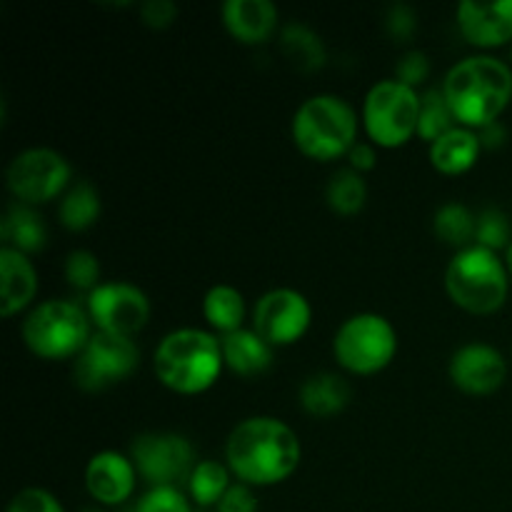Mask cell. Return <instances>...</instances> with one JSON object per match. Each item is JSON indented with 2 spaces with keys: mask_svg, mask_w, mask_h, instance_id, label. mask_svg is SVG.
<instances>
[{
  "mask_svg": "<svg viewBox=\"0 0 512 512\" xmlns=\"http://www.w3.org/2000/svg\"><path fill=\"white\" fill-rule=\"evenodd\" d=\"M293 143L313 160H335L358 143V113L345 98L320 93L298 105L290 123Z\"/></svg>",
  "mask_w": 512,
  "mask_h": 512,
  "instance_id": "obj_4",
  "label": "cell"
},
{
  "mask_svg": "<svg viewBox=\"0 0 512 512\" xmlns=\"http://www.w3.org/2000/svg\"><path fill=\"white\" fill-rule=\"evenodd\" d=\"M223 23L240 43H265L278 30V8L273 0H225Z\"/></svg>",
  "mask_w": 512,
  "mask_h": 512,
  "instance_id": "obj_17",
  "label": "cell"
},
{
  "mask_svg": "<svg viewBox=\"0 0 512 512\" xmlns=\"http://www.w3.org/2000/svg\"><path fill=\"white\" fill-rule=\"evenodd\" d=\"M505 268H508V275H510V280H512V243L508 245V250H505Z\"/></svg>",
  "mask_w": 512,
  "mask_h": 512,
  "instance_id": "obj_40",
  "label": "cell"
},
{
  "mask_svg": "<svg viewBox=\"0 0 512 512\" xmlns=\"http://www.w3.org/2000/svg\"><path fill=\"white\" fill-rule=\"evenodd\" d=\"M478 138H480V145L483 148H500V145H505V140H508V128H505L500 120H495V123H488L485 128L478 130Z\"/></svg>",
  "mask_w": 512,
  "mask_h": 512,
  "instance_id": "obj_39",
  "label": "cell"
},
{
  "mask_svg": "<svg viewBox=\"0 0 512 512\" xmlns=\"http://www.w3.org/2000/svg\"><path fill=\"white\" fill-rule=\"evenodd\" d=\"M65 278L80 293H93L100 285V263L90 250H73L65 258Z\"/></svg>",
  "mask_w": 512,
  "mask_h": 512,
  "instance_id": "obj_31",
  "label": "cell"
},
{
  "mask_svg": "<svg viewBox=\"0 0 512 512\" xmlns=\"http://www.w3.org/2000/svg\"><path fill=\"white\" fill-rule=\"evenodd\" d=\"M420 93L395 78L378 80L363 100V125L373 145L400 148L418 135Z\"/></svg>",
  "mask_w": 512,
  "mask_h": 512,
  "instance_id": "obj_7",
  "label": "cell"
},
{
  "mask_svg": "<svg viewBox=\"0 0 512 512\" xmlns=\"http://www.w3.org/2000/svg\"><path fill=\"white\" fill-rule=\"evenodd\" d=\"M325 200L338 215H355L365 208L368 200V185L363 175L353 168H343L333 173V178L325 185Z\"/></svg>",
  "mask_w": 512,
  "mask_h": 512,
  "instance_id": "obj_28",
  "label": "cell"
},
{
  "mask_svg": "<svg viewBox=\"0 0 512 512\" xmlns=\"http://www.w3.org/2000/svg\"><path fill=\"white\" fill-rule=\"evenodd\" d=\"M443 93L455 120L480 130L495 123L512 100V70L495 55H470L458 60L443 80Z\"/></svg>",
  "mask_w": 512,
  "mask_h": 512,
  "instance_id": "obj_2",
  "label": "cell"
},
{
  "mask_svg": "<svg viewBox=\"0 0 512 512\" xmlns=\"http://www.w3.org/2000/svg\"><path fill=\"white\" fill-rule=\"evenodd\" d=\"M280 50L303 73L320 70L328 60L323 38L305 23H288L280 30Z\"/></svg>",
  "mask_w": 512,
  "mask_h": 512,
  "instance_id": "obj_23",
  "label": "cell"
},
{
  "mask_svg": "<svg viewBox=\"0 0 512 512\" xmlns=\"http://www.w3.org/2000/svg\"><path fill=\"white\" fill-rule=\"evenodd\" d=\"M455 125L460 123L455 120L453 108H450L443 88H428L425 93H420V123H418L420 138L433 143V140H438L440 135L453 130Z\"/></svg>",
  "mask_w": 512,
  "mask_h": 512,
  "instance_id": "obj_29",
  "label": "cell"
},
{
  "mask_svg": "<svg viewBox=\"0 0 512 512\" xmlns=\"http://www.w3.org/2000/svg\"><path fill=\"white\" fill-rule=\"evenodd\" d=\"M138 470L133 460L115 450H100L85 465V488L100 505H120L133 495Z\"/></svg>",
  "mask_w": 512,
  "mask_h": 512,
  "instance_id": "obj_16",
  "label": "cell"
},
{
  "mask_svg": "<svg viewBox=\"0 0 512 512\" xmlns=\"http://www.w3.org/2000/svg\"><path fill=\"white\" fill-rule=\"evenodd\" d=\"M512 243V225L510 218L500 208H485L478 215V233H475V245L488 248L493 253L508 250Z\"/></svg>",
  "mask_w": 512,
  "mask_h": 512,
  "instance_id": "obj_30",
  "label": "cell"
},
{
  "mask_svg": "<svg viewBox=\"0 0 512 512\" xmlns=\"http://www.w3.org/2000/svg\"><path fill=\"white\" fill-rule=\"evenodd\" d=\"M140 18H143L148 28L163 30L173 25V20L178 18V5L173 0H145L140 5Z\"/></svg>",
  "mask_w": 512,
  "mask_h": 512,
  "instance_id": "obj_36",
  "label": "cell"
},
{
  "mask_svg": "<svg viewBox=\"0 0 512 512\" xmlns=\"http://www.w3.org/2000/svg\"><path fill=\"white\" fill-rule=\"evenodd\" d=\"M70 163L53 148H28L10 160L5 183L20 203L40 205L58 198L70 183Z\"/></svg>",
  "mask_w": 512,
  "mask_h": 512,
  "instance_id": "obj_10",
  "label": "cell"
},
{
  "mask_svg": "<svg viewBox=\"0 0 512 512\" xmlns=\"http://www.w3.org/2000/svg\"><path fill=\"white\" fill-rule=\"evenodd\" d=\"M223 360L240 378H258L273 365V345L260 338L253 328H240L235 333L223 335Z\"/></svg>",
  "mask_w": 512,
  "mask_h": 512,
  "instance_id": "obj_19",
  "label": "cell"
},
{
  "mask_svg": "<svg viewBox=\"0 0 512 512\" xmlns=\"http://www.w3.org/2000/svg\"><path fill=\"white\" fill-rule=\"evenodd\" d=\"M90 333L88 310L73 300H45L35 305L23 320V340L33 355L43 360L78 358Z\"/></svg>",
  "mask_w": 512,
  "mask_h": 512,
  "instance_id": "obj_6",
  "label": "cell"
},
{
  "mask_svg": "<svg viewBox=\"0 0 512 512\" xmlns=\"http://www.w3.org/2000/svg\"><path fill=\"white\" fill-rule=\"evenodd\" d=\"M215 512H258V498L250 490V485L235 483L230 485L228 493L223 495L218 505H215Z\"/></svg>",
  "mask_w": 512,
  "mask_h": 512,
  "instance_id": "obj_37",
  "label": "cell"
},
{
  "mask_svg": "<svg viewBox=\"0 0 512 512\" xmlns=\"http://www.w3.org/2000/svg\"><path fill=\"white\" fill-rule=\"evenodd\" d=\"M0 285H3V293H0V313L3 318L20 313L23 308H28L30 300L38 293V273H35V265L30 263L28 255L18 253L13 248H0Z\"/></svg>",
  "mask_w": 512,
  "mask_h": 512,
  "instance_id": "obj_18",
  "label": "cell"
},
{
  "mask_svg": "<svg viewBox=\"0 0 512 512\" xmlns=\"http://www.w3.org/2000/svg\"><path fill=\"white\" fill-rule=\"evenodd\" d=\"M190 498L200 508H210L223 500V495L230 490V468L218 463V460H200L188 478Z\"/></svg>",
  "mask_w": 512,
  "mask_h": 512,
  "instance_id": "obj_27",
  "label": "cell"
},
{
  "mask_svg": "<svg viewBox=\"0 0 512 512\" xmlns=\"http://www.w3.org/2000/svg\"><path fill=\"white\" fill-rule=\"evenodd\" d=\"M300 405L313 418H333L343 413L353 398V388L338 373H315L300 385Z\"/></svg>",
  "mask_w": 512,
  "mask_h": 512,
  "instance_id": "obj_22",
  "label": "cell"
},
{
  "mask_svg": "<svg viewBox=\"0 0 512 512\" xmlns=\"http://www.w3.org/2000/svg\"><path fill=\"white\" fill-rule=\"evenodd\" d=\"M450 380L468 395H490L503 388L508 360L488 343H465L453 353L448 365Z\"/></svg>",
  "mask_w": 512,
  "mask_h": 512,
  "instance_id": "obj_14",
  "label": "cell"
},
{
  "mask_svg": "<svg viewBox=\"0 0 512 512\" xmlns=\"http://www.w3.org/2000/svg\"><path fill=\"white\" fill-rule=\"evenodd\" d=\"M5 512H65L53 493L43 488H25L13 495Z\"/></svg>",
  "mask_w": 512,
  "mask_h": 512,
  "instance_id": "obj_34",
  "label": "cell"
},
{
  "mask_svg": "<svg viewBox=\"0 0 512 512\" xmlns=\"http://www.w3.org/2000/svg\"><path fill=\"white\" fill-rule=\"evenodd\" d=\"M433 233L445 245H453L458 250L470 248L475 245V233H478V215L458 200L445 203L435 210Z\"/></svg>",
  "mask_w": 512,
  "mask_h": 512,
  "instance_id": "obj_25",
  "label": "cell"
},
{
  "mask_svg": "<svg viewBox=\"0 0 512 512\" xmlns=\"http://www.w3.org/2000/svg\"><path fill=\"white\" fill-rule=\"evenodd\" d=\"M348 160H350V168H353L355 173L363 175L365 170H373L375 163H378V153H375V145L365 143V140H358V143L350 148Z\"/></svg>",
  "mask_w": 512,
  "mask_h": 512,
  "instance_id": "obj_38",
  "label": "cell"
},
{
  "mask_svg": "<svg viewBox=\"0 0 512 512\" xmlns=\"http://www.w3.org/2000/svg\"><path fill=\"white\" fill-rule=\"evenodd\" d=\"M398 353V333L385 315H350L333 338V355L348 373L373 375L388 368Z\"/></svg>",
  "mask_w": 512,
  "mask_h": 512,
  "instance_id": "obj_8",
  "label": "cell"
},
{
  "mask_svg": "<svg viewBox=\"0 0 512 512\" xmlns=\"http://www.w3.org/2000/svg\"><path fill=\"white\" fill-rule=\"evenodd\" d=\"M300 440L290 425L270 415H255L235 425L225 443V463L245 485H278L300 465Z\"/></svg>",
  "mask_w": 512,
  "mask_h": 512,
  "instance_id": "obj_1",
  "label": "cell"
},
{
  "mask_svg": "<svg viewBox=\"0 0 512 512\" xmlns=\"http://www.w3.org/2000/svg\"><path fill=\"white\" fill-rule=\"evenodd\" d=\"M88 315L98 333L133 338L148 325L150 300L138 285L110 280L88 295Z\"/></svg>",
  "mask_w": 512,
  "mask_h": 512,
  "instance_id": "obj_12",
  "label": "cell"
},
{
  "mask_svg": "<svg viewBox=\"0 0 512 512\" xmlns=\"http://www.w3.org/2000/svg\"><path fill=\"white\" fill-rule=\"evenodd\" d=\"M203 315L215 333L230 335L243 328L245 320V298L233 285L218 283L205 293Z\"/></svg>",
  "mask_w": 512,
  "mask_h": 512,
  "instance_id": "obj_24",
  "label": "cell"
},
{
  "mask_svg": "<svg viewBox=\"0 0 512 512\" xmlns=\"http://www.w3.org/2000/svg\"><path fill=\"white\" fill-rule=\"evenodd\" d=\"M133 512H193L188 498L178 488H150Z\"/></svg>",
  "mask_w": 512,
  "mask_h": 512,
  "instance_id": "obj_32",
  "label": "cell"
},
{
  "mask_svg": "<svg viewBox=\"0 0 512 512\" xmlns=\"http://www.w3.org/2000/svg\"><path fill=\"white\" fill-rule=\"evenodd\" d=\"M78 512H103L100 508H93V505H88V508H80Z\"/></svg>",
  "mask_w": 512,
  "mask_h": 512,
  "instance_id": "obj_41",
  "label": "cell"
},
{
  "mask_svg": "<svg viewBox=\"0 0 512 512\" xmlns=\"http://www.w3.org/2000/svg\"><path fill=\"white\" fill-rule=\"evenodd\" d=\"M455 20L463 38L478 48H498L512 40V0H463L455 8Z\"/></svg>",
  "mask_w": 512,
  "mask_h": 512,
  "instance_id": "obj_15",
  "label": "cell"
},
{
  "mask_svg": "<svg viewBox=\"0 0 512 512\" xmlns=\"http://www.w3.org/2000/svg\"><path fill=\"white\" fill-rule=\"evenodd\" d=\"M395 80L410 85V88L418 90V85H423L430 78V58L423 50H408L398 58L395 63Z\"/></svg>",
  "mask_w": 512,
  "mask_h": 512,
  "instance_id": "obj_33",
  "label": "cell"
},
{
  "mask_svg": "<svg viewBox=\"0 0 512 512\" xmlns=\"http://www.w3.org/2000/svg\"><path fill=\"white\" fill-rule=\"evenodd\" d=\"M0 238L3 248H13L23 255L40 253L48 245V228L33 205L13 200L0 220Z\"/></svg>",
  "mask_w": 512,
  "mask_h": 512,
  "instance_id": "obj_21",
  "label": "cell"
},
{
  "mask_svg": "<svg viewBox=\"0 0 512 512\" xmlns=\"http://www.w3.org/2000/svg\"><path fill=\"white\" fill-rule=\"evenodd\" d=\"M385 28H388V33L395 40L405 43L418 30V15H415V10L408 3H395L390 5L388 15H385Z\"/></svg>",
  "mask_w": 512,
  "mask_h": 512,
  "instance_id": "obj_35",
  "label": "cell"
},
{
  "mask_svg": "<svg viewBox=\"0 0 512 512\" xmlns=\"http://www.w3.org/2000/svg\"><path fill=\"white\" fill-rule=\"evenodd\" d=\"M445 290L458 308L490 315L508 300L510 275L498 253L480 245L458 250L445 270Z\"/></svg>",
  "mask_w": 512,
  "mask_h": 512,
  "instance_id": "obj_5",
  "label": "cell"
},
{
  "mask_svg": "<svg viewBox=\"0 0 512 512\" xmlns=\"http://www.w3.org/2000/svg\"><path fill=\"white\" fill-rule=\"evenodd\" d=\"M140 363V350L133 338L98 333L83 348L73 363V380L85 393H100L123 383L135 373Z\"/></svg>",
  "mask_w": 512,
  "mask_h": 512,
  "instance_id": "obj_9",
  "label": "cell"
},
{
  "mask_svg": "<svg viewBox=\"0 0 512 512\" xmlns=\"http://www.w3.org/2000/svg\"><path fill=\"white\" fill-rule=\"evenodd\" d=\"M130 460L150 488H178L198 465L190 440L178 433L138 435L130 445Z\"/></svg>",
  "mask_w": 512,
  "mask_h": 512,
  "instance_id": "obj_11",
  "label": "cell"
},
{
  "mask_svg": "<svg viewBox=\"0 0 512 512\" xmlns=\"http://www.w3.org/2000/svg\"><path fill=\"white\" fill-rule=\"evenodd\" d=\"M100 210H103V205H100V193L95 190V185L88 180H78L65 190L58 218L63 228L80 233V230H88L90 225H95V220L100 218Z\"/></svg>",
  "mask_w": 512,
  "mask_h": 512,
  "instance_id": "obj_26",
  "label": "cell"
},
{
  "mask_svg": "<svg viewBox=\"0 0 512 512\" xmlns=\"http://www.w3.org/2000/svg\"><path fill=\"white\" fill-rule=\"evenodd\" d=\"M223 345L200 328H178L165 335L153 353L155 378L180 395H198L213 388L223 370Z\"/></svg>",
  "mask_w": 512,
  "mask_h": 512,
  "instance_id": "obj_3",
  "label": "cell"
},
{
  "mask_svg": "<svg viewBox=\"0 0 512 512\" xmlns=\"http://www.w3.org/2000/svg\"><path fill=\"white\" fill-rule=\"evenodd\" d=\"M313 308L293 288H273L260 295L253 308V330L270 345H293L308 333Z\"/></svg>",
  "mask_w": 512,
  "mask_h": 512,
  "instance_id": "obj_13",
  "label": "cell"
},
{
  "mask_svg": "<svg viewBox=\"0 0 512 512\" xmlns=\"http://www.w3.org/2000/svg\"><path fill=\"white\" fill-rule=\"evenodd\" d=\"M480 150H483V145H480L478 130L455 125L453 130L430 143V163L445 175L468 173L478 163Z\"/></svg>",
  "mask_w": 512,
  "mask_h": 512,
  "instance_id": "obj_20",
  "label": "cell"
}]
</instances>
